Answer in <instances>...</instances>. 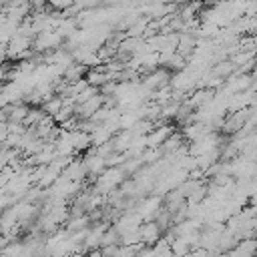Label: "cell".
<instances>
[{
  "label": "cell",
  "instance_id": "cell-1",
  "mask_svg": "<svg viewBox=\"0 0 257 257\" xmlns=\"http://www.w3.org/2000/svg\"><path fill=\"white\" fill-rule=\"evenodd\" d=\"M139 235H141V243L143 245H155V243L161 241V225L145 223L143 227H139Z\"/></svg>",
  "mask_w": 257,
  "mask_h": 257
},
{
  "label": "cell",
  "instance_id": "cell-2",
  "mask_svg": "<svg viewBox=\"0 0 257 257\" xmlns=\"http://www.w3.org/2000/svg\"><path fill=\"white\" fill-rule=\"evenodd\" d=\"M171 243V253L173 257H187L191 253V243L185 237H175L169 241Z\"/></svg>",
  "mask_w": 257,
  "mask_h": 257
},
{
  "label": "cell",
  "instance_id": "cell-3",
  "mask_svg": "<svg viewBox=\"0 0 257 257\" xmlns=\"http://www.w3.org/2000/svg\"><path fill=\"white\" fill-rule=\"evenodd\" d=\"M86 257H104V255H102L100 251H90V253H88Z\"/></svg>",
  "mask_w": 257,
  "mask_h": 257
}]
</instances>
